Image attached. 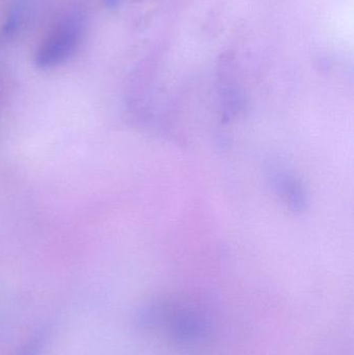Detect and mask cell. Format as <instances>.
<instances>
[{
	"label": "cell",
	"instance_id": "cell-2",
	"mask_svg": "<svg viewBox=\"0 0 354 355\" xmlns=\"http://www.w3.org/2000/svg\"><path fill=\"white\" fill-rule=\"evenodd\" d=\"M47 331H37L28 341L25 342L15 355H41L47 344Z\"/></svg>",
	"mask_w": 354,
	"mask_h": 355
},
{
	"label": "cell",
	"instance_id": "cell-1",
	"mask_svg": "<svg viewBox=\"0 0 354 355\" xmlns=\"http://www.w3.org/2000/svg\"><path fill=\"white\" fill-rule=\"evenodd\" d=\"M87 16L82 8L72 6L52 23L39 44L35 62L43 69L55 68L68 62L82 45L87 33Z\"/></svg>",
	"mask_w": 354,
	"mask_h": 355
}]
</instances>
